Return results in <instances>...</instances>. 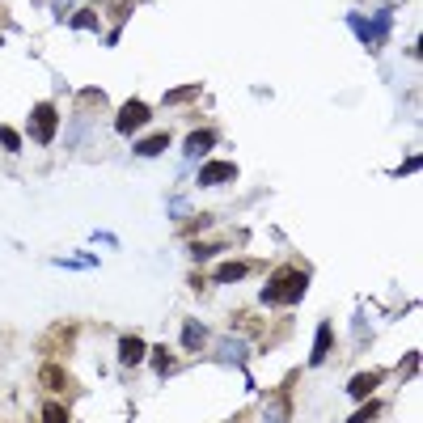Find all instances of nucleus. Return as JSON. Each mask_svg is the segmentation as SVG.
<instances>
[{
	"label": "nucleus",
	"mask_w": 423,
	"mask_h": 423,
	"mask_svg": "<svg viewBox=\"0 0 423 423\" xmlns=\"http://www.w3.org/2000/svg\"><path fill=\"white\" fill-rule=\"evenodd\" d=\"M305 288H309V275L301 267H280L263 288V305H297Z\"/></svg>",
	"instance_id": "obj_1"
},
{
	"label": "nucleus",
	"mask_w": 423,
	"mask_h": 423,
	"mask_svg": "<svg viewBox=\"0 0 423 423\" xmlns=\"http://www.w3.org/2000/svg\"><path fill=\"white\" fill-rule=\"evenodd\" d=\"M55 123H59V110H55L51 102L34 106V114H30V136H34V144H51V140H55Z\"/></svg>",
	"instance_id": "obj_2"
},
{
	"label": "nucleus",
	"mask_w": 423,
	"mask_h": 423,
	"mask_svg": "<svg viewBox=\"0 0 423 423\" xmlns=\"http://www.w3.org/2000/svg\"><path fill=\"white\" fill-rule=\"evenodd\" d=\"M347 21H352V30H356L369 47H381V42H386V34H390V8H381V13H377V21H364V17H356V13H352Z\"/></svg>",
	"instance_id": "obj_3"
},
{
	"label": "nucleus",
	"mask_w": 423,
	"mask_h": 423,
	"mask_svg": "<svg viewBox=\"0 0 423 423\" xmlns=\"http://www.w3.org/2000/svg\"><path fill=\"white\" fill-rule=\"evenodd\" d=\"M148 119H153V110H148V106H144L140 97H131V102H127V106H123V110L114 114V127H119V131L127 136V131H136V127H144Z\"/></svg>",
	"instance_id": "obj_4"
},
{
	"label": "nucleus",
	"mask_w": 423,
	"mask_h": 423,
	"mask_svg": "<svg viewBox=\"0 0 423 423\" xmlns=\"http://www.w3.org/2000/svg\"><path fill=\"white\" fill-rule=\"evenodd\" d=\"M237 178V165H229V161H208L203 169H199V182L203 186H220V182H233Z\"/></svg>",
	"instance_id": "obj_5"
},
{
	"label": "nucleus",
	"mask_w": 423,
	"mask_h": 423,
	"mask_svg": "<svg viewBox=\"0 0 423 423\" xmlns=\"http://www.w3.org/2000/svg\"><path fill=\"white\" fill-rule=\"evenodd\" d=\"M212 144H216V131H208V127H203V131H191V136H186L182 153H186V157H208V153H212Z\"/></svg>",
	"instance_id": "obj_6"
},
{
	"label": "nucleus",
	"mask_w": 423,
	"mask_h": 423,
	"mask_svg": "<svg viewBox=\"0 0 423 423\" xmlns=\"http://www.w3.org/2000/svg\"><path fill=\"white\" fill-rule=\"evenodd\" d=\"M119 360H123L127 369H136V364L144 360V339H140V335H123V339H119Z\"/></svg>",
	"instance_id": "obj_7"
},
{
	"label": "nucleus",
	"mask_w": 423,
	"mask_h": 423,
	"mask_svg": "<svg viewBox=\"0 0 423 423\" xmlns=\"http://www.w3.org/2000/svg\"><path fill=\"white\" fill-rule=\"evenodd\" d=\"M330 347H335V330H330V322H322V326H318V343H314V352H309V364L318 369V364L330 356Z\"/></svg>",
	"instance_id": "obj_8"
},
{
	"label": "nucleus",
	"mask_w": 423,
	"mask_h": 423,
	"mask_svg": "<svg viewBox=\"0 0 423 423\" xmlns=\"http://www.w3.org/2000/svg\"><path fill=\"white\" fill-rule=\"evenodd\" d=\"M250 271H254V263H220L212 280H216V284H237V280H246Z\"/></svg>",
	"instance_id": "obj_9"
},
{
	"label": "nucleus",
	"mask_w": 423,
	"mask_h": 423,
	"mask_svg": "<svg viewBox=\"0 0 423 423\" xmlns=\"http://www.w3.org/2000/svg\"><path fill=\"white\" fill-rule=\"evenodd\" d=\"M377 381H381V373H356V377L347 381V394H352V398H369V394L377 390Z\"/></svg>",
	"instance_id": "obj_10"
},
{
	"label": "nucleus",
	"mask_w": 423,
	"mask_h": 423,
	"mask_svg": "<svg viewBox=\"0 0 423 423\" xmlns=\"http://www.w3.org/2000/svg\"><path fill=\"white\" fill-rule=\"evenodd\" d=\"M165 148H169V136L157 131V136H144V140L136 144V157H157V153H165Z\"/></svg>",
	"instance_id": "obj_11"
},
{
	"label": "nucleus",
	"mask_w": 423,
	"mask_h": 423,
	"mask_svg": "<svg viewBox=\"0 0 423 423\" xmlns=\"http://www.w3.org/2000/svg\"><path fill=\"white\" fill-rule=\"evenodd\" d=\"M203 343H208V330H203L199 322H186V326H182V347H186V352H199Z\"/></svg>",
	"instance_id": "obj_12"
},
{
	"label": "nucleus",
	"mask_w": 423,
	"mask_h": 423,
	"mask_svg": "<svg viewBox=\"0 0 423 423\" xmlns=\"http://www.w3.org/2000/svg\"><path fill=\"white\" fill-rule=\"evenodd\" d=\"M199 97V85H178L165 93V106H182V102H195Z\"/></svg>",
	"instance_id": "obj_13"
},
{
	"label": "nucleus",
	"mask_w": 423,
	"mask_h": 423,
	"mask_svg": "<svg viewBox=\"0 0 423 423\" xmlns=\"http://www.w3.org/2000/svg\"><path fill=\"white\" fill-rule=\"evenodd\" d=\"M38 377H42V386H47L51 394L68 386V377H64V369H55V364H42V373H38Z\"/></svg>",
	"instance_id": "obj_14"
},
{
	"label": "nucleus",
	"mask_w": 423,
	"mask_h": 423,
	"mask_svg": "<svg viewBox=\"0 0 423 423\" xmlns=\"http://www.w3.org/2000/svg\"><path fill=\"white\" fill-rule=\"evenodd\" d=\"M267 423H288V394L267 407Z\"/></svg>",
	"instance_id": "obj_15"
},
{
	"label": "nucleus",
	"mask_w": 423,
	"mask_h": 423,
	"mask_svg": "<svg viewBox=\"0 0 423 423\" xmlns=\"http://www.w3.org/2000/svg\"><path fill=\"white\" fill-rule=\"evenodd\" d=\"M72 30H97V13H93V8L72 13Z\"/></svg>",
	"instance_id": "obj_16"
},
{
	"label": "nucleus",
	"mask_w": 423,
	"mask_h": 423,
	"mask_svg": "<svg viewBox=\"0 0 423 423\" xmlns=\"http://www.w3.org/2000/svg\"><path fill=\"white\" fill-rule=\"evenodd\" d=\"M42 423H68V407L64 403H47L42 407Z\"/></svg>",
	"instance_id": "obj_17"
},
{
	"label": "nucleus",
	"mask_w": 423,
	"mask_h": 423,
	"mask_svg": "<svg viewBox=\"0 0 423 423\" xmlns=\"http://www.w3.org/2000/svg\"><path fill=\"white\" fill-rule=\"evenodd\" d=\"M377 415H381V403H364V407H360V411H356L347 423H373Z\"/></svg>",
	"instance_id": "obj_18"
},
{
	"label": "nucleus",
	"mask_w": 423,
	"mask_h": 423,
	"mask_svg": "<svg viewBox=\"0 0 423 423\" xmlns=\"http://www.w3.org/2000/svg\"><path fill=\"white\" fill-rule=\"evenodd\" d=\"M153 369H157V373H169V369H174V360H169V352H165V347H157V352H153Z\"/></svg>",
	"instance_id": "obj_19"
},
{
	"label": "nucleus",
	"mask_w": 423,
	"mask_h": 423,
	"mask_svg": "<svg viewBox=\"0 0 423 423\" xmlns=\"http://www.w3.org/2000/svg\"><path fill=\"white\" fill-rule=\"evenodd\" d=\"M0 144H4L8 153H17V148H21V136H17L13 127H0Z\"/></svg>",
	"instance_id": "obj_20"
},
{
	"label": "nucleus",
	"mask_w": 423,
	"mask_h": 423,
	"mask_svg": "<svg viewBox=\"0 0 423 423\" xmlns=\"http://www.w3.org/2000/svg\"><path fill=\"white\" fill-rule=\"evenodd\" d=\"M225 246H216V242H203V246H191V254L195 258H208V254H220Z\"/></svg>",
	"instance_id": "obj_21"
}]
</instances>
